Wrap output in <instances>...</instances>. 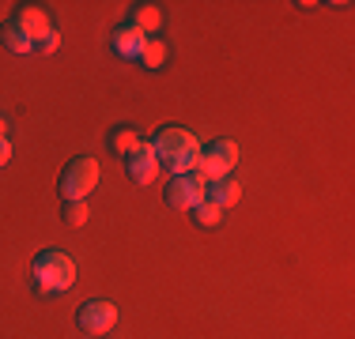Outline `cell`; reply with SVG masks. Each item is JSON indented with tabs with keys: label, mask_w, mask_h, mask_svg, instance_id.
Here are the masks:
<instances>
[{
	"label": "cell",
	"mask_w": 355,
	"mask_h": 339,
	"mask_svg": "<svg viewBox=\"0 0 355 339\" xmlns=\"http://www.w3.org/2000/svg\"><path fill=\"white\" fill-rule=\"evenodd\" d=\"M151 147H155V158L159 166L171 170V177L178 174H193L200 163V140L193 129H185V125H163V129L155 132V140H151Z\"/></svg>",
	"instance_id": "cell-1"
},
{
	"label": "cell",
	"mask_w": 355,
	"mask_h": 339,
	"mask_svg": "<svg viewBox=\"0 0 355 339\" xmlns=\"http://www.w3.org/2000/svg\"><path fill=\"white\" fill-rule=\"evenodd\" d=\"M31 283L38 294H64L76 286V260L61 249H42L31 264Z\"/></svg>",
	"instance_id": "cell-2"
},
{
	"label": "cell",
	"mask_w": 355,
	"mask_h": 339,
	"mask_svg": "<svg viewBox=\"0 0 355 339\" xmlns=\"http://www.w3.org/2000/svg\"><path fill=\"white\" fill-rule=\"evenodd\" d=\"M98 158L95 155H76L69 158V166L61 170V177H57V192H61L64 203H76V200H87L91 192H95L98 185Z\"/></svg>",
	"instance_id": "cell-3"
},
{
	"label": "cell",
	"mask_w": 355,
	"mask_h": 339,
	"mask_svg": "<svg viewBox=\"0 0 355 339\" xmlns=\"http://www.w3.org/2000/svg\"><path fill=\"white\" fill-rule=\"evenodd\" d=\"M242 151L234 140H212L205 151H200V163H197V174L205 181H219V177H231V170L239 166Z\"/></svg>",
	"instance_id": "cell-4"
},
{
	"label": "cell",
	"mask_w": 355,
	"mask_h": 339,
	"mask_svg": "<svg viewBox=\"0 0 355 339\" xmlns=\"http://www.w3.org/2000/svg\"><path fill=\"white\" fill-rule=\"evenodd\" d=\"M163 196L174 211H193L200 200H208V181L197 174V170H193V174H178V177L166 181Z\"/></svg>",
	"instance_id": "cell-5"
},
{
	"label": "cell",
	"mask_w": 355,
	"mask_h": 339,
	"mask_svg": "<svg viewBox=\"0 0 355 339\" xmlns=\"http://www.w3.org/2000/svg\"><path fill=\"white\" fill-rule=\"evenodd\" d=\"M76 324L87 336H110L117 328V305L106 298H91L76 309Z\"/></svg>",
	"instance_id": "cell-6"
},
{
	"label": "cell",
	"mask_w": 355,
	"mask_h": 339,
	"mask_svg": "<svg viewBox=\"0 0 355 339\" xmlns=\"http://www.w3.org/2000/svg\"><path fill=\"white\" fill-rule=\"evenodd\" d=\"M125 170H129V177L137 185H151L159 174V158H155V147H151V140H140L137 147L125 155Z\"/></svg>",
	"instance_id": "cell-7"
},
{
	"label": "cell",
	"mask_w": 355,
	"mask_h": 339,
	"mask_svg": "<svg viewBox=\"0 0 355 339\" xmlns=\"http://www.w3.org/2000/svg\"><path fill=\"white\" fill-rule=\"evenodd\" d=\"M144 46H148V34L137 30L132 23H121V27L110 34V49H114L121 61H140Z\"/></svg>",
	"instance_id": "cell-8"
},
{
	"label": "cell",
	"mask_w": 355,
	"mask_h": 339,
	"mask_svg": "<svg viewBox=\"0 0 355 339\" xmlns=\"http://www.w3.org/2000/svg\"><path fill=\"white\" fill-rule=\"evenodd\" d=\"M12 19L31 34V42H38L42 34L53 30V27H49V15H46V4H19V8L12 12Z\"/></svg>",
	"instance_id": "cell-9"
},
{
	"label": "cell",
	"mask_w": 355,
	"mask_h": 339,
	"mask_svg": "<svg viewBox=\"0 0 355 339\" xmlns=\"http://www.w3.org/2000/svg\"><path fill=\"white\" fill-rule=\"evenodd\" d=\"M208 200L216 208H231V203L242 200V181L239 177H219V181H208Z\"/></svg>",
	"instance_id": "cell-10"
},
{
	"label": "cell",
	"mask_w": 355,
	"mask_h": 339,
	"mask_svg": "<svg viewBox=\"0 0 355 339\" xmlns=\"http://www.w3.org/2000/svg\"><path fill=\"white\" fill-rule=\"evenodd\" d=\"M0 42H4V49H8V53H31V49H35L31 34L23 30L19 23L12 19V15H8L4 23H0Z\"/></svg>",
	"instance_id": "cell-11"
},
{
	"label": "cell",
	"mask_w": 355,
	"mask_h": 339,
	"mask_svg": "<svg viewBox=\"0 0 355 339\" xmlns=\"http://www.w3.org/2000/svg\"><path fill=\"white\" fill-rule=\"evenodd\" d=\"M129 23H132L137 30H144L148 38H155L159 27H163V12H159V4H132Z\"/></svg>",
	"instance_id": "cell-12"
},
{
	"label": "cell",
	"mask_w": 355,
	"mask_h": 339,
	"mask_svg": "<svg viewBox=\"0 0 355 339\" xmlns=\"http://www.w3.org/2000/svg\"><path fill=\"white\" fill-rule=\"evenodd\" d=\"M140 143V136H137V129H132V125H117L114 132H110V151H114V155H129L132 147H137Z\"/></svg>",
	"instance_id": "cell-13"
},
{
	"label": "cell",
	"mask_w": 355,
	"mask_h": 339,
	"mask_svg": "<svg viewBox=\"0 0 355 339\" xmlns=\"http://www.w3.org/2000/svg\"><path fill=\"white\" fill-rule=\"evenodd\" d=\"M193 223H197L200 230H216V226L223 223V208H216L212 200H200L197 208H193Z\"/></svg>",
	"instance_id": "cell-14"
},
{
	"label": "cell",
	"mask_w": 355,
	"mask_h": 339,
	"mask_svg": "<svg viewBox=\"0 0 355 339\" xmlns=\"http://www.w3.org/2000/svg\"><path fill=\"white\" fill-rule=\"evenodd\" d=\"M140 64L148 68V72H159V68L166 64V46L159 38H148V46H144V53H140Z\"/></svg>",
	"instance_id": "cell-15"
},
{
	"label": "cell",
	"mask_w": 355,
	"mask_h": 339,
	"mask_svg": "<svg viewBox=\"0 0 355 339\" xmlns=\"http://www.w3.org/2000/svg\"><path fill=\"white\" fill-rule=\"evenodd\" d=\"M87 200H76V203H69V208H64V223L69 226H83L87 223Z\"/></svg>",
	"instance_id": "cell-16"
},
{
	"label": "cell",
	"mask_w": 355,
	"mask_h": 339,
	"mask_svg": "<svg viewBox=\"0 0 355 339\" xmlns=\"http://www.w3.org/2000/svg\"><path fill=\"white\" fill-rule=\"evenodd\" d=\"M57 46H61V30H49V34H42V38L35 42V49H38V53H53Z\"/></svg>",
	"instance_id": "cell-17"
},
{
	"label": "cell",
	"mask_w": 355,
	"mask_h": 339,
	"mask_svg": "<svg viewBox=\"0 0 355 339\" xmlns=\"http://www.w3.org/2000/svg\"><path fill=\"white\" fill-rule=\"evenodd\" d=\"M8 158H12V143H8V136H0V166H8Z\"/></svg>",
	"instance_id": "cell-18"
},
{
	"label": "cell",
	"mask_w": 355,
	"mask_h": 339,
	"mask_svg": "<svg viewBox=\"0 0 355 339\" xmlns=\"http://www.w3.org/2000/svg\"><path fill=\"white\" fill-rule=\"evenodd\" d=\"M8 132V121H4V117H0V136H4Z\"/></svg>",
	"instance_id": "cell-19"
}]
</instances>
